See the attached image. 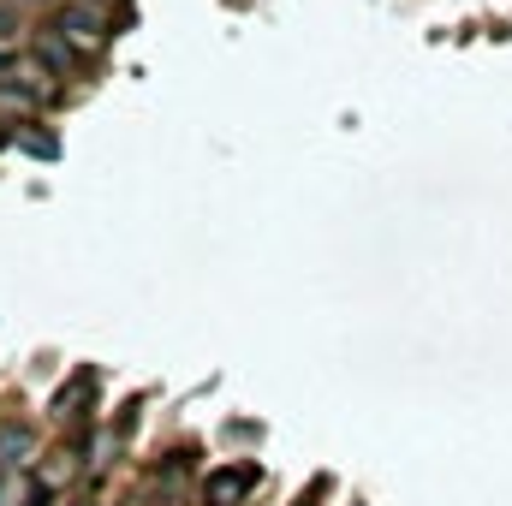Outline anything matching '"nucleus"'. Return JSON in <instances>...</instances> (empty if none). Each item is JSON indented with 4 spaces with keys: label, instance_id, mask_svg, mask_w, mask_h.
<instances>
[{
    "label": "nucleus",
    "instance_id": "obj_4",
    "mask_svg": "<svg viewBox=\"0 0 512 506\" xmlns=\"http://www.w3.org/2000/svg\"><path fill=\"white\" fill-rule=\"evenodd\" d=\"M36 54H42V66H54L60 78H78V72H84V54H78L60 30H42V36H36Z\"/></svg>",
    "mask_w": 512,
    "mask_h": 506
},
{
    "label": "nucleus",
    "instance_id": "obj_6",
    "mask_svg": "<svg viewBox=\"0 0 512 506\" xmlns=\"http://www.w3.org/2000/svg\"><path fill=\"white\" fill-rule=\"evenodd\" d=\"M72 471H78V447H60V453H48V465H36V483L54 495V489H66Z\"/></svg>",
    "mask_w": 512,
    "mask_h": 506
},
{
    "label": "nucleus",
    "instance_id": "obj_5",
    "mask_svg": "<svg viewBox=\"0 0 512 506\" xmlns=\"http://www.w3.org/2000/svg\"><path fill=\"white\" fill-rule=\"evenodd\" d=\"M84 393H96V370H78V376L66 381V387L48 399V417H60V423H66V417H72V405H78Z\"/></svg>",
    "mask_w": 512,
    "mask_h": 506
},
{
    "label": "nucleus",
    "instance_id": "obj_10",
    "mask_svg": "<svg viewBox=\"0 0 512 506\" xmlns=\"http://www.w3.org/2000/svg\"><path fill=\"white\" fill-rule=\"evenodd\" d=\"M0 72H12V54H6V48H0Z\"/></svg>",
    "mask_w": 512,
    "mask_h": 506
},
{
    "label": "nucleus",
    "instance_id": "obj_8",
    "mask_svg": "<svg viewBox=\"0 0 512 506\" xmlns=\"http://www.w3.org/2000/svg\"><path fill=\"white\" fill-rule=\"evenodd\" d=\"M18 143H24V149H30V155H42V161H54V155H60V143H54V137H48V131H24V137H18Z\"/></svg>",
    "mask_w": 512,
    "mask_h": 506
},
{
    "label": "nucleus",
    "instance_id": "obj_9",
    "mask_svg": "<svg viewBox=\"0 0 512 506\" xmlns=\"http://www.w3.org/2000/svg\"><path fill=\"white\" fill-rule=\"evenodd\" d=\"M6 36H12V18H6V12H0V42H6Z\"/></svg>",
    "mask_w": 512,
    "mask_h": 506
},
{
    "label": "nucleus",
    "instance_id": "obj_11",
    "mask_svg": "<svg viewBox=\"0 0 512 506\" xmlns=\"http://www.w3.org/2000/svg\"><path fill=\"white\" fill-rule=\"evenodd\" d=\"M90 6H114V0H90Z\"/></svg>",
    "mask_w": 512,
    "mask_h": 506
},
{
    "label": "nucleus",
    "instance_id": "obj_2",
    "mask_svg": "<svg viewBox=\"0 0 512 506\" xmlns=\"http://www.w3.org/2000/svg\"><path fill=\"white\" fill-rule=\"evenodd\" d=\"M36 429L30 423H0V477H24L36 465Z\"/></svg>",
    "mask_w": 512,
    "mask_h": 506
},
{
    "label": "nucleus",
    "instance_id": "obj_12",
    "mask_svg": "<svg viewBox=\"0 0 512 506\" xmlns=\"http://www.w3.org/2000/svg\"><path fill=\"white\" fill-rule=\"evenodd\" d=\"M298 506H310V501H298Z\"/></svg>",
    "mask_w": 512,
    "mask_h": 506
},
{
    "label": "nucleus",
    "instance_id": "obj_7",
    "mask_svg": "<svg viewBox=\"0 0 512 506\" xmlns=\"http://www.w3.org/2000/svg\"><path fill=\"white\" fill-rule=\"evenodd\" d=\"M0 108H6V114H36V108H42V90H30V84H18V78H0Z\"/></svg>",
    "mask_w": 512,
    "mask_h": 506
},
{
    "label": "nucleus",
    "instance_id": "obj_3",
    "mask_svg": "<svg viewBox=\"0 0 512 506\" xmlns=\"http://www.w3.org/2000/svg\"><path fill=\"white\" fill-rule=\"evenodd\" d=\"M251 489H256L251 465H221V471H209V483H203V506H239Z\"/></svg>",
    "mask_w": 512,
    "mask_h": 506
},
{
    "label": "nucleus",
    "instance_id": "obj_1",
    "mask_svg": "<svg viewBox=\"0 0 512 506\" xmlns=\"http://www.w3.org/2000/svg\"><path fill=\"white\" fill-rule=\"evenodd\" d=\"M54 30H60L78 54H90V48L108 42V18H102V6H90V0H66V6H54Z\"/></svg>",
    "mask_w": 512,
    "mask_h": 506
}]
</instances>
